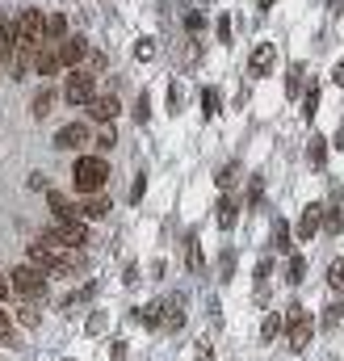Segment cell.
<instances>
[{"label":"cell","instance_id":"22","mask_svg":"<svg viewBox=\"0 0 344 361\" xmlns=\"http://www.w3.org/2000/svg\"><path fill=\"white\" fill-rule=\"evenodd\" d=\"M185 269H189V273H202V269H206V261H202V244H198V235H189V244H185Z\"/></svg>","mask_w":344,"mask_h":361},{"label":"cell","instance_id":"13","mask_svg":"<svg viewBox=\"0 0 344 361\" xmlns=\"http://www.w3.org/2000/svg\"><path fill=\"white\" fill-rule=\"evenodd\" d=\"M185 294H172V298H164V328H172V332H181L185 328Z\"/></svg>","mask_w":344,"mask_h":361},{"label":"cell","instance_id":"24","mask_svg":"<svg viewBox=\"0 0 344 361\" xmlns=\"http://www.w3.org/2000/svg\"><path fill=\"white\" fill-rule=\"evenodd\" d=\"M303 76H307V64H290V72H285V92L290 97H303Z\"/></svg>","mask_w":344,"mask_h":361},{"label":"cell","instance_id":"3","mask_svg":"<svg viewBox=\"0 0 344 361\" xmlns=\"http://www.w3.org/2000/svg\"><path fill=\"white\" fill-rule=\"evenodd\" d=\"M285 328H290V349H294V353H307V344H311V336H315V324H311V315L303 311L299 302L285 306Z\"/></svg>","mask_w":344,"mask_h":361},{"label":"cell","instance_id":"6","mask_svg":"<svg viewBox=\"0 0 344 361\" xmlns=\"http://www.w3.org/2000/svg\"><path fill=\"white\" fill-rule=\"evenodd\" d=\"M34 72H38V76H55V72H63L59 42H42V46H38V55H34Z\"/></svg>","mask_w":344,"mask_h":361},{"label":"cell","instance_id":"39","mask_svg":"<svg viewBox=\"0 0 344 361\" xmlns=\"http://www.w3.org/2000/svg\"><path fill=\"white\" fill-rule=\"evenodd\" d=\"M114 143H118V130H114V122H105L101 135H97V147H114Z\"/></svg>","mask_w":344,"mask_h":361},{"label":"cell","instance_id":"36","mask_svg":"<svg viewBox=\"0 0 344 361\" xmlns=\"http://www.w3.org/2000/svg\"><path fill=\"white\" fill-rule=\"evenodd\" d=\"M185 30H189L193 38H198V34L206 30V17H202V13H185Z\"/></svg>","mask_w":344,"mask_h":361},{"label":"cell","instance_id":"11","mask_svg":"<svg viewBox=\"0 0 344 361\" xmlns=\"http://www.w3.org/2000/svg\"><path fill=\"white\" fill-rule=\"evenodd\" d=\"M214 223H219L223 231H231V227L239 223V197H235V193H223V197H219V206H214Z\"/></svg>","mask_w":344,"mask_h":361},{"label":"cell","instance_id":"18","mask_svg":"<svg viewBox=\"0 0 344 361\" xmlns=\"http://www.w3.org/2000/svg\"><path fill=\"white\" fill-rule=\"evenodd\" d=\"M130 315H134L143 328H164V298H160V302H147L143 311H130Z\"/></svg>","mask_w":344,"mask_h":361},{"label":"cell","instance_id":"48","mask_svg":"<svg viewBox=\"0 0 344 361\" xmlns=\"http://www.w3.org/2000/svg\"><path fill=\"white\" fill-rule=\"evenodd\" d=\"M336 147H340V151H344V126H340V130H336Z\"/></svg>","mask_w":344,"mask_h":361},{"label":"cell","instance_id":"38","mask_svg":"<svg viewBox=\"0 0 344 361\" xmlns=\"http://www.w3.org/2000/svg\"><path fill=\"white\" fill-rule=\"evenodd\" d=\"M92 294H97V286H92V282H88V286H80V290H72V294H68V302H63V306H72V302H88V298H92Z\"/></svg>","mask_w":344,"mask_h":361},{"label":"cell","instance_id":"34","mask_svg":"<svg viewBox=\"0 0 344 361\" xmlns=\"http://www.w3.org/2000/svg\"><path fill=\"white\" fill-rule=\"evenodd\" d=\"M327 286L332 290H344V261H332L327 265Z\"/></svg>","mask_w":344,"mask_h":361},{"label":"cell","instance_id":"49","mask_svg":"<svg viewBox=\"0 0 344 361\" xmlns=\"http://www.w3.org/2000/svg\"><path fill=\"white\" fill-rule=\"evenodd\" d=\"M273 5H277V0H261V9H273Z\"/></svg>","mask_w":344,"mask_h":361},{"label":"cell","instance_id":"23","mask_svg":"<svg viewBox=\"0 0 344 361\" xmlns=\"http://www.w3.org/2000/svg\"><path fill=\"white\" fill-rule=\"evenodd\" d=\"M303 277H307V256H303V252H290L285 282H290V286H303Z\"/></svg>","mask_w":344,"mask_h":361},{"label":"cell","instance_id":"44","mask_svg":"<svg viewBox=\"0 0 344 361\" xmlns=\"http://www.w3.org/2000/svg\"><path fill=\"white\" fill-rule=\"evenodd\" d=\"M26 185H30V189H51V181H46L42 173H30V181H26Z\"/></svg>","mask_w":344,"mask_h":361},{"label":"cell","instance_id":"15","mask_svg":"<svg viewBox=\"0 0 344 361\" xmlns=\"http://www.w3.org/2000/svg\"><path fill=\"white\" fill-rule=\"evenodd\" d=\"M88 114H92L97 122H101V126H105V122H114V118H118V97H110V92H105V97H92Z\"/></svg>","mask_w":344,"mask_h":361},{"label":"cell","instance_id":"21","mask_svg":"<svg viewBox=\"0 0 344 361\" xmlns=\"http://www.w3.org/2000/svg\"><path fill=\"white\" fill-rule=\"evenodd\" d=\"M307 160H311V168H323L327 164V139L323 135H311L307 139Z\"/></svg>","mask_w":344,"mask_h":361},{"label":"cell","instance_id":"7","mask_svg":"<svg viewBox=\"0 0 344 361\" xmlns=\"http://www.w3.org/2000/svg\"><path fill=\"white\" fill-rule=\"evenodd\" d=\"M319 227H323V206H319V202H307V206H303V215H299V227H294V235L307 244Z\"/></svg>","mask_w":344,"mask_h":361},{"label":"cell","instance_id":"29","mask_svg":"<svg viewBox=\"0 0 344 361\" xmlns=\"http://www.w3.org/2000/svg\"><path fill=\"white\" fill-rule=\"evenodd\" d=\"M219 277H223V282L235 277V248H223V256H219Z\"/></svg>","mask_w":344,"mask_h":361},{"label":"cell","instance_id":"2","mask_svg":"<svg viewBox=\"0 0 344 361\" xmlns=\"http://www.w3.org/2000/svg\"><path fill=\"white\" fill-rule=\"evenodd\" d=\"M9 286H13V294H21L26 302L46 298V273H42V269H34L30 261H26V265H17V269H9Z\"/></svg>","mask_w":344,"mask_h":361},{"label":"cell","instance_id":"42","mask_svg":"<svg viewBox=\"0 0 344 361\" xmlns=\"http://www.w3.org/2000/svg\"><path fill=\"white\" fill-rule=\"evenodd\" d=\"M143 193H147V177L139 173V177H134V185H130V202H139Z\"/></svg>","mask_w":344,"mask_h":361},{"label":"cell","instance_id":"27","mask_svg":"<svg viewBox=\"0 0 344 361\" xmlns=\"http://www.w3.org/2000/svg\"><path fill=\"white\" fill-rule=\"evenodd\" d=\"M340 320H344V290H340V298H336V302H327V306H323V328H336Z\"/></svg>","mask_w":344,"mask_h":361},{"label":"cell","instance_id":"9","mask_svg":"<svg viewBox=\"0 0 344 361\" xmlns=\"http://www.w3.org/2000/svg\"><path fill=\"white\" fill-rule=\"evenodd\" d=\"M84 143H88V126H84V122H68V126H59V130H55V147H59V151L84 147Z\"/></svg>","mask_w":344,"mask_h":361},{"label":"cell","instance_id":"14","mask_svg":"<svg viewBox=\"0 0 344 361\" xmlns=\"http://www.w3.org/2000/svg\"><path fill=\"white\" fill-rule=\"evenodd\" d=\"M323 231L327 235H340L344 231V197L340 193L332 197V206H323Z\"/></svg>","mask_w":344,"mask_h":361},{"label":"cell","instance_id":"5","mask_svg":"<svg viewBox=\"0 0 344 361\" xmlns=\"http://www.w3.org/2000/svg\"><path fill=\"white\" fill-rule=\"evenodd\" d=\"M63 97H68V106H92V97H97V76L72 68V76H68V84H63Z\"/></svg>","mask_w":344,"mask_h":361},{"label":"cell","instance_id":"17","mask_svg":"<svg viewBox=\"0 0 344 361\" xmlns=\"http://www.w3.org/2000/svg\"><path fill=\"white\" fill-rule=\"evenodd\" d=\"M42 34H46V42H63L68 38V17L63 13H42Z\"/></svg>","mask_w":344,"mask_h":361},{"label":"cell","instance_id":"19","mask_svg":"<svg viewBox=\"0 0 344 361\" xmlns=\"http://www.w3.org/2000/svg\"><path fill=\"white\" fill-rule=\"evenodd\" d=\"M46 202H51V215H55V219H72V215H76L72 197H68V193H59V189H46ZM76 219H80V215H76Z\"/></svg>","mask_w":344,"mask_h":361},{"label":"cell","instance_id":"28","mask_svg":"<svg viewBox=\"0 0 344 361\" xmlns=\"http://www.w3.org/2000/svg\"><path fill=\"white\" fill-rule=\"evenodd\" d=\"M290 240H294V235H290V227L277 219V223H273V252H294V248H290Z\"/></svg>","mask_w":344,"mask_h":361},{"label":"cell","instance_id":"20","mask_svg":"<svg viewBox=\"0 0 344 361\" xmlns=\"http://www.w3.org/2000/svg\"><path fill=\"white\" fill-rule=\"evenodd\" d=\"M51 106H55V88H38V92H34V101H30V114L42 122L46 114H51Z\"/></svg>","mask_w":344,"mask_h":361},{"label":"cell","instance_id":"25","mask_svg":"<svg viewBox=\"0 0 344 361\" xmlns=\"http://www.w3.org/2000/svg\"><path fill=\"white\" fill-rule=\"evenodd\" d=\"M13 320H17L21 328H38V324H42V315H38V306H34V302H21L17 311H13Z\"/></svg>","mask_w":344,"mask_h":361},{"label":"cell","instance_id":"4","mask_svg":"<svg viewBox=\"0 0 344 361\" xmlns=\"http://www.w3.org/2000/svg\"><path fill=\"white\" fill-rule=\"evenodd\" d=\"M46 235L59 240L63 248H80V252H84V248H88V240H92V235H88V227H84V219H76V215H72V219H55L51 227H46Z\"/></svg>","mask_w":344,"mask_h":361},{"label":"cell","instance_id":"47","mask_svg":"<svg viewBox=\"0 0 344 361\" xmlns=\"http://www.w3.org/2000/svg\"><path fill=\"white\" fill-rule=\"evenodd\" d=\"M198 361H214V353H210V344H198Z\"/></svg>","mask_w":344,"mask_h":361},{"label":"cell","instance_id":"26","mask_svg":"<svg viewBox=\"0 0 344 361\" xmlns=\"http://www.w3.org/2000/svg\"><path fill=\"white\" fill-rule=\"evenodd\" d=\"M219 110H223L219 88H202V114H206V118H219Z\"/></svg>","mask_w":344,"mask_h":361},{"label":"cell","instance_id":"1","mask_svg":"<svg viewBox=\"0 0 344 361\" xmlns=\"http://www.w3.org/2000/svg\"><path fill=\"white\" fill-rule=\"evenodd\" d=\"M110 181V160L105 156H80L76 168H72V185L80 193H101Z\"/></svg>","mask_w":344,"mask_h":361},{"label":"cell","instance_id":"37","mask_svg":"<svg viewBox=\"0 0 344 361\" xmlns=\"http://www.w3.org/2000/svg\"><path fill=\"white\" fill-rule=\"evenodd\" d=\"M261 197H265V181L252 177V181H248V206H261Z\"/></svg>","mask_w":344,"mask_h":361},{"label":"cell","instance_id":"8","mask_svg":"<svg viewBox=\"0 0 344 361\" xmlns=\"http://www.w3.org/2000/svg\"><path fill=\"white\" fill-rule=\"evenodd\" d=\"M92 50H88V38H80V34H72V38H63L59 42V59H63V68H80V59H88Z\"/></svg>","mask_w":344,"mask_h":361},{"label":"cell","instance_id":"43","mask_svg":"<svg viewBox=\"0 0 344 361\" xmlns=\"http://www.w3.org/2000/svg\"><path fill=\"white\" fill-rule=\"evenodd\" d=\"M126 349H130L126 340H114V344H110V361H126Z\"/></svg>","mask_w":344,"mask_h":361},{"label":"cell","instance_id":"12","mask_svg":"<svg viewBox=\"0 0 344 361\" xmlns=\"http://www.w3.org/2000/svg\"><path fill=\"white\" fill-rule=\"evenodd\" d=\"M273 64H277V46H273V42H261V46L252 50L248 72H252V76H269V72H273Z\"/></svg>","mask_w":344,"mask_h":361},{"label":"cell","instance_id":"32","mask_svg":"<svg viewBox=\"0 0 344 361\" xmlns=\"http://www.w3.org/2000/svg\"><path fill=\"white\" fill-rule=\"evenodd\" d=\"M315 110H319V84H311V88H307V97H303V118L311 122V118H315Z\"/></svg>","mask_w":344,"mask_h":361},{"label":"cell","instance_id":"50","mask_svg":"<svg viewBox=\"0 0 344 361\" xmlns=\"http://www.w3.org/2000/svg\"><path fill=\"white\" fill-rule=\"evenodd\" d=\"M68 361H72V357H68Z\"/></svg>","mask_w":344,"mask_h":361},{"label":"cell","instance_id":"46","mask_svg":"<svg viewBox=\"0 0 344 361\" xmlns=\"http://www.w3.org/2000/svg\"><path fill=\"white\" fill-rule=\"evenodd\" d=\"M9 294H13V286H9V277H5V273H0V302H5Z\"/></svg>","mask_w":344,"mask_h":361},{"label":"cell","instance_id":"40","mask_svg":"<svg viewBox=\"0 0 344 361\" xmlns=\"http://www.w3.org/2000/svg\"><path fill=\"white\" fill-rule=\"evenodd\" d=\"M281 324H285V320H277V315H269V320L261 324V336H265V340H273V336L281 332Z\"/></svg>","mask_w":344,"mask_h":361},{"label":"cell","instance_id":"41","mask_svg":"<svg viewBox=\"0 0 344 361\" xmlns=\"http://www.w3.org/2000/svg\"><path fill=\"white\" fill-rule=\"evenodd\" d=\"M181 106H185V92H181V84H168V110L176 114Z\"/></svg>","mask_w":344,"mask_h":361},{"label":"cell","instance_id":"16","mask_svg":"<svg viewBox=\"0 0 344 361\" xmlns=\"http://www.w3.org/2000/svg\"><path fill=\"white\" fill-rule=\"evenodd\" d=\"M0 344H9V349H21V336H17V320L5 302H0Z\"/></svg>","mask_w":344,"mask_h":361},{"label":"cell","instance_id":"45","mask_svg":"<svg viewBox=\"0 0 344 361\" xmlns=\"http://www.w3.org/2000/svg\"><path fill=\"white\" fill-rule=\"evenodd\" d=\"M332 84L344 88V59H336V68H332Z\"/></svg>","mask_w":344,"mask_h":361},{"label":"cell","instance_id":"33","mask_svg":"<svg viewBox=\"0 0 344 361\" xmlns=\"http://www.w3.org/2000/svg\"><path fill=\"white\" fill-rule=\"evenodd\" d=\"M219 42H223V46H231V42H235V26H231V13H223V17H219Z\"/></svg>","mask_w":344,"mask_h":361},{"label":"cell","instance_id":"30","mask_svg":"<svg viewBox=\"0 0 344 361\" xmlns=\"http://www.w3.org/2000/svg\"><path fill=\"white\" fill-rule=\"evenodd\" d=\"M235 185H239V164H227V168L219 173V189H223V193H231Z\"/></svg>","mask_w":344,"mask_h":361},{"label":"cell","instance_id":"10","mask_svg":"<svg viewBox=\"0 0 344 361\" xmlns=\"http://www.w3.org/2000/svg\"><path fill=\"white\" fill-rule=\"evenodd\" d=\"M110 211H114V202H110L105 189H101V193H88L84 206H76V215H80V219H105Z\"/></svg>","mask_w":344,"mask_h":361},{"label":"cell","instance_id":"31","mask_svg":"<svg viewBox=\"0 0 344 361\" xmlns=\"http://www.w3.org/2000/svg\"><path fill=\"white\" fill-rule=\"evenodd\" d=\"M134 122L139 126L152 122V97H147V92H139V101H134Z\"/></svg>","mask_w":344,"mask_h":361},{"label":"cell","instance_id":"35","mask_svg":"<svg viewBox=\"0 0 344 361\" xmlns=\"http://www.w3.org/2000/svg\"><path fill=\"white\" fill-rule=\"evenodd\" d=\"M156 55V38H139L134 42V59H152Z\"/></svg>","mask_w":344,"mask_h":361}]
</instances>
